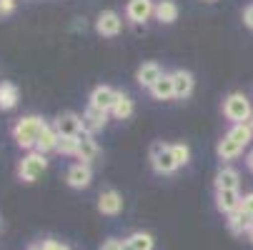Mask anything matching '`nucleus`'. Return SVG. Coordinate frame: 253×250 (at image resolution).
I'll list each match as a JSON object with an SVG mask.
<instances>
[{"instance_id":"f257e3e1","label":"nucleus","mask_w":253,"mask_h":250,"mask_svg":"<svg viewBox=\"0 0 253 250\" xmlns=\"http://www.w3.org/2000/svg\"><path fill=\"white\" fill-rule=\"evenodd\" d=\"M48 123L43 120V118H38V115H25V118H20L15 125H13V140L18 143V148H23V150H35V143H38V138H41V133H43V128H45Z\"/></svg>"},{"instance_id":"f03ea898","label":"nucleus","mask_w":253,"mask_h":250,"mask_svg":"<svg viewBox=\"0 0 253 250\" xmlns=\"http://www.w3.org/2000/svg\"><path fill=\"white\" fill-rule=\"evenodd\" d=\"M223 115L236 125V123H248L253 118V108H251V100L243 93H231L223 100Z\"/></svg>"},{"instance_id":"7ed1b4c3","label":"nucleus","mask_w":253,"mask_h":250,"mask_svg":"<svg viewBox=\"0 0 253 250\" xmlns=\"http://www.w3.org/2000/svg\"><path fill=\"white\" fill-rule=\"evenodd\" d=\"M45 170H48V158L41 155L38 150H30L18 165V178L20 183H35Z\"/></svg>"},{"instance_id":"20e7f679","label":"nucleus","mask_w":253,"mask_h":250,"mask_svg":"<svg viewBox=\"0 0 253 250\" xmlns=\"http://www.w3.org/2000/svg\"><path fill=\"white\" fill-rule=\"evenodd\" d=\"M151 165L158 175H170L178 170V163L173 158V148L168 145V143H153L151 145Z\"/></svg>"},{"instance_id":"39448f33","label":"nucleus","mask_w":253,"mask_h":250,"mask_svg":"<svg viewBox=\"0 0 253 250\" xmlns=\"http://www.w3.org/2000/svg\"><path fill=\"white\" fill-rule=\"evenodd\" d=\"M53 128L60 138H78L83 133V118L78 113H60L53 120Z\"/></svg>"},{"instance_id":"423d86ee","label":"nucleus","mask_w":253,"mask_h":250,"mask_svg":"<svg viewBox=\"0 0 253 250\" xmlns=\"http://www.w3.org/2000/svg\"><path fill=\"white\" fill-rule=\"evenodd\" d=\"M123 28V20L116 10H103L98 18H95V33L103 35V38H116Z\"/></svg>"},{"instance_id":"0eeeda50","label":"nucleus","mask_w":253,"mask_h":250,"mask_svg":"<svg viewBox=\"0 0 253 250\" xmlns=\"http://www.w3.org/2000/svg\"><path fill=\"white\" fill-rule=\"evenodd\" d=\"M90 180H93V168L88 163H73L68 168V173H65V183L70 188H76V190L88 188Z\"/></svg>"},{"instance_id":"6e6552de","label":"nucleus","mask_w":253,"mask_h":250,"mask_svg":"<svg viewBox=\"0 0 253 250\" xmlns=\"http://www.w3.org/2000/svg\"><path fill=\"white\" fill-rule=\"evenodd\" d=\"M118 95H121V93H118L116 88H111V85H98V88L90 93V103H88V105H93V108H98V110L111 113V108L116 105Z\"/></svg>"},{"instance_id":"1a4fd4ad","label":"nucleus","mask_w":253,"mask_h":250,"mask_svg":"<svg viewBox=\"0 0 253 250\" xmlns=\"http://www.w3.org/2000/svg\"><path fill=\"white\" fill-rule=\"evenodd\" d=\"M161 75H163V68H161L156 60L143 63V65L135 70V80H138V85H140V88H146V90H151V88L161 80Z\"/></svg>"},{"instance_id":"9d476101","label":"nucleus","mask_w":253,"mask_h":250,"mask_svg":"<svg viewBox=\"0 0 253 250\" xmlns=\"http://www.w3.org/2000/svg\"><path fill=\"white\" fill-rule=\"evenodd\" d=\"M153 13H156L153 0H128V5H126V15L130 23H146Z\"/></svg>"},{"instance_id":"9b49d317","label":"nucleus","mask_w":253,"mask_h":250,"mask_svg":"<svg viewBox=\"0 0 253 250\" xmlns=\"http://www.w3.org/2000/svg\"><path fill=\"white\" fill-rule=\"evenodd\" d=\"M98 155H100V148H98L95 138H93L90 133H81V135H78V153H76L78 163H88V165H90Z\"/></svg>"},{"instance_id":"f8f14e48","label":"nucleus","mask_w":253,"mask_h":250,"mask_svg":"<svg viewBox=\"0 0 253 250\" xmlns=\"http://www.w3.org/2000/svg\"><path fill=\"white\" fill-rule=\"evenodd\" d=\"M108 115H111V113L98 110V108H93V105H88V108H85V113L81 115V118H83V133H90V135H95L98 130H103V128L108 125Z\"/></svg>"},{"instance_id":"ddd939ff","label":"nucleus","mask_w":253,"mask_h":250,"mask_svg":"<svg viewBox=\"0 0 253 250\" xmlns=\"http://www.w3.org/2000/svg\"><path fill=\"white\" fill-rule=\"evenodd\" d=\"M98 210L103 213V215H118V213L123 210V195L118 190H103L98 195Z\"/></svg>"},{"instance_id":"4468645a","label":"nucleus","mask_w":253,"mask_h":250,"mask_svg":"<svg viewBox=\"0 0 253 250\" xmlns=\"http://www.w3.org/2000/svg\"><path fill=\"white\" fill-rule=\"evenodd\" d=\"M241 200H243L241 190H215V208L226 213V215H231V213L241 208Z\"/></svg>"},{"instance_id":"2eb2a0df","label":"nucleus","mask_w":253,"mask_h":250,"mask_svg":"<svg viewBox=\"0 0 253 250\" xmlns=\"http://www.w3.org/2000/svg\"><path fill=\"white\" fill-rule=\"evenodd\" d=\"M193 88H196V80H193V75L188 73V70H173V90H175V98L178 100H183V98H188L191 93H193Z\"/></svg>"},{"instance_id":"dca6fc26","label":"nucleus","mask_w":253,"mask_h":250,"mask_svg":"<svg viewBox=\"0 0 253 250\" xmlns=\"http://www.w3.org/2000/svg\"><path fill=\"white\" fill-rule=\"evenodd\" d=\"M238 185H241V175L236 168L226 165L215 173V190H238Z\"/></svg>"},{"instance_id":"f3484780","label":"nucleus","mask_w":253,"mask_h":250,"mask_svg":"<svg viewBox=\"0 0 253 250\" xmlns=\"http://www.w3.org/2000/svg\"><path fill=\"white\" fill-rule=\"evenodd\" d=\"M58 140H60V135H58V133H55V128L48 123V125L43 128V133H41L38 143H35V150H38L41 155H48V153H53V150L58 148Z\"/></svg>"},{"instance_id":"a211bd4d","label":"nucleus","mask_w":253,"mask_h":250,"mask_svg":"<svg viewBox=\"0 0 253 250\" xmlns=\"http://www.w3.org/2000/svg\"><path fill=\"white\" fill-rule=\"evenodd\" d=\"M18 100H20V90L15 83H10V80L0 83V110H13Z\"/></svg>"},{"instance_id":"6ab92c4d","label":"nucleus","mask_w":253,"mask_h":250,"mask_svg":"<svg viewBox=\"0 0 253 250\" xmlns=\"http://www.w3.org/2000/svg\"><path fill=\"white\" fill-rule=\"evenodd\" d=\"M251 228H253V218L248 215V213H243L241 208L228 215V230H231L233 235H243V233L248 235Z\"/></svg>"},{"instance_id":"aec40b11","label":"nucleus","mask_w":253,"mask_h":250,"mask_svg":"<svg viewBox=\"0 0 253 250\" xmlns=\"http://www.w3.org/2000/svg\"><path fill=\"white\" fill-rule=\"evenodd\" d=\"M156 20L163 23V25H170L178 20V5H175V0H158L156 3Z\"/></svg>"},{"instance_id":"412c9836","label":"nucleus","mask_w":253,"mask_h":250,"mask_svg":"<svg viewBox=\"0 0 253 250\" xmlns=\"http://www.w3.org/2000/svg\"><path fill=\"white\" fill-rule=\"evenodd\" d=\"M156 100H170V98H175V90H173V73H163L161 75V80L148 90Z\"/></svg>"},{"instance_id":"4be33fe9","label":"nucleus","mask_w":253,"mask_h":250,"mask_svg":"<svg viewBox=\"0 0 253 250\" xmlns=\"http://www.w3.org/2000/svg\"><path fill=\"white\" fill-rule=\"evenodd\" d=\"M133 110H135V105H133L130 95L121 93V95H118V100H116V105L111 108V115H113L116 120H128V118L133 115Z\"/></svg>"},{"instance_id":"5701e85b","label":"nucleus","mask_w":253,"mask_h":250,"mask_svg":"<svg viewBox=\"0 0 253 250\" xmlns=\"http://www.w3.org/2000/svg\"><path fill=\"white\" fill-rule=\"evenodd\" d=\"M231 140H236L241 148H246L248 143L253 140V125L251 123H236V125H231V130L226 133Z\"/></svg>"},{"instance_id":"b1692460","label":"nucleus","mask_w":253,"mask_h":250,"mask_svg":"<svg viewBox=\"0 0 253 250\" xmlns=\"http://www.w3.org/2000/svg\"><path fill=\"white\" fill-rule=\"evenodd\" d=\"M215 153H218V158H221V160H236V158L243 153V148L238 145L236 140H231L228 135H223V140L218 143V148H215Z\"/></svg>"},{"instance_id":"393cba45","label":"nucleus","mask_w":253,"mask_h":250,"mask_svg":"<svg viewBox=\"0 0 253 250\" xmlns=\"http://www.w3.org/2000/svg\"><path fill=\"white\" fill-rule=\"evenodd\" d=\"M128 240H130V245L135 250H153V245H156V240H153L151 233H133Z\"/></svg>"},{"instance_id":"a878e982","label":"nucleus","mask_w":253,"mask_h":250,"mask_svg":"<svg viewBox=\"0 0 253 250\" xmlns=\"http://www.w3.org/2000/svg\"><path fill=\"white\" fill-rule=\"evenodd\" d=\"M170 148H173V158H175L178 168H183V165L191 163V148L186 145V143H175V145H170Z\"/></svg>"},{"instance_id":"bb28decb","label":"nucleus","mask_w":253,"mask_h":250,"mask_svg":"<svg viewBox=\"0 0 253 250\" xmlns=\"http://www.w3.org/2000/svg\"><path fill=\"white\" fill-rule=\"evenodd\" d=\"M55 153H60V155H73V158H76V153H78V138H60Z\"/></svg>"},{"instance_id":"cd10ccee","label":"nucleus","mask_w":253,"mask_h":250,"mask_svg":"<svg viewBox=\"0 0 253 250\" xmlns=\"http://www.w3.org/2000/svg\"><path fill=\"white\" fill-rule=\"evenodd\" d=\"M15 13V0H0V18Z\"/></svg>"},{"instance_id":"c85d7f7f","label":"nucleus","mask_w":253,"mask_h":250,"mask_svg":"<svg viewBox=\"0 0 253 250\" xmlns=\"http://www.w3.org/2000/svg\"><path fill=\"white\" fill-rule=\"evenodd\" d=\"M241 210H243V213H248V215L253 218V193L243 195V200H241Z\"/></svg>"},{"instance_id":"c756f323","label":"nucleus","mask_w":253,"mask_h":250,"mask_svg":"<svg viewBox=\"0 0 253 250\" xmlns=\"http://www.w3.org/2000/svg\"><path fill=\"white\" fill-rule=\"evenodd\" d=\"M121 245H123V240H118V238H108V240H103L100 250H121Z\"/></svg>"},{"instance_id":"7c9ffc66","label":"nucleus","mask_w":253,"mask_h":250,"mask_svg":"<svg viewBox=\"0 0 253 250\" xmlns=\"http://www.w3.org/2000/svg\"><path fill=\"white\" fill-rule=\"evenodd\" d=\"M43 245H45V250H70L65 243H60V240H43Z\"/></svg>"},{"instance_id":"2f4dec72","label":"nucleus","mask_w":253,"mask_h":250,"mask_svg":"<svg viewBox=\"0 0 253 250\" xmlns=\"http://www.w3.org/2000/svg\"><path fill=\"white\" fill-rule=\"evenodd\" d=\"M243 23H246V28L253 30V3L246 5V10H243Z\"/></svg>"},{"instance_id":"473e14b6","label":"nucleus","mask_w":253,"mask_h":250,"mask_svg":"<svg viewBox=\"0 0 253 250\" xmlns=\"http://www.w3.org/2000/svg\"><path fill=\"white\" fill-rule=\"evenodd\" d=\"M246 165H248V170L253 173V150L248 153V158H246Z\"/></svg>"},{"instance_id":"72a5a7b5","label":"nucleus","mask_w":253,"mask_h":250,"mask_svg":"<svg viewBox=\"0 0 253 250\" xmlns=\"http://www.w3.org/2000/svg\"><path fill=\"white\" fill-rule=\"evenodd\" d=\"M121 250H135V248H133V245H130V240L126 238V240H123V245H121Z\"/></svg>"},{"instance_id":"f704fd0d","label":"nucleus","mask_w":253,"mask_h":250,"mask_svg":"<svg viewBox=\"0 0 253 250\" xmlns=\"http://www.w3.org/2000/svg\"><path fill=\"white\" fill-rule=\"evenodd\" d=\"M28 250H45V245H43V243H33Z\"/></svg>"},{"instance_id":"c9c22d12","label":"nucleus","mask_w":253,"mask_h":250,"mask_svg":"<svg viewBox=\"0 0 253 250\" xmlns=\"http://www.w3.org/2000/svg\"><path fill=\"white\" fill-rule=\"evenodd\" d=\"M248 240H251V243H253V228H251V230H248Z\"/></svg>"},{"instance_id":"e433bc0d","label":"nucleus","mask_w":253,"mask_h":250,"mask_svg":"<svg viewBox=\"0 0 253 250\" xmlns=\"http://www.w3.org/2000/svg\"><path fill=\"white\" fill-rule=\"evenodd\" d=\"M203 3H215V0H203Z\"/></svg>"}]
</instances>
